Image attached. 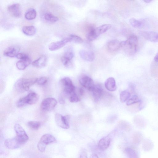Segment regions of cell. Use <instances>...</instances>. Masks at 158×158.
I'll use <instances>...</instances> for the list:
<instances>
[{
	"mask_svg": "<svg viewBox=\"0 0 158 158\" xmlns=\"http://www.w3.org/2000/svg\"><path fill=\"white\" fill-rule=\"evenodd\" d=\"M129 87L131 91H134L135 87V85L133 84L130 83L129 85Z\"/></svg>",
	"mask_w": 158,
	"mask_h": 158,
	"instance_id": "obj_41",
	"label": "cell"
},
{
	"mask_svg": "<svg viewBox=\"0 0 158 158\" xmlns=\"http://www.w3.org/2000/svg\"><path fill=\"white\" fill-rule=\"evenodd\" d=\"M22 30L24 34L29 36L34 35L36 31V29L33 26H24Z\"/></svg>",
	"mask_w": 158,
	"mask_h": 158,
	"instance_id": "obj_23",
	"label": "cell"
},
{
	"mask_svg": "<svg viewBox=\"0 0 158 158\" xmlns=\"http://www.w3.org/2000/svg\"><path fill=\"white\" fill-rule=\"evenodd\" d=\"M141 35L147 40L152 42H158V33L153 31H143Z\"/></svg>",
	"mask_w": 158,
	"mask_h": 158,
	"instance_id": "obj_13",
	"label": "cell"
},
{
	"mask_svg": "<svg viewBox=\"0 0 158 158\" xmlns=\"http://www.w3.org/2000/svg\"><path fill=\"white\" fill-rule=\"evenodd\" d=\"M47 81V78L44 77L38 79L36 83L38 85H43L46 84Z\"/></svg>",
	"mask_w": 158,
	"mask_h": 158,
	"instance_id": "obj_36",
	"label": "cell"
},
{
	"mask_svg": "<svg viewBox=\"0 0 158 158\" xmlns=\"http://www.w3.org/2000/svg\"><path fill=\"white\" fill-rule=\"evenodd\" d=\"M44 17L47 21L52 23L56 22L59 20V19L57 17L50 13H46Z\"/></svg>",
	"mask_w": 158,
	"mask_h": 158,
	"instance_id": "obj_28",
	"label": "cell"
},
{
	"mask_svg": "<svg viewBox=\"0 0 158 158\" xmlns=\"http://www.w3.org/2000/svg\"><path fill=\"white\" fill-rule=\"evenodd\" d=\"M111 27V25L110 24H104L96 28V30L97 33L99 36L106 32Z\"/></svg>",
	"mask_w": 158,
	"mask_h": 158,
	"instance_id": "obj_25",
	"label": "cell"
},
{
	"mask_svg": "<svg viewBox=\"0 0 158 158\" xmlns=\"http://www.w3.org/2000/svg\"><path fill=\"white\" fill-rule=\"evenodd\" d=\"M80 55L81 58L87 61L92 62L95 59V54L92 51L81 50L80 52Z\"/></svg>",
	"mask_w": 158,
	"mask_h": 158,
	"instance_id": "obj_17",
	"label": "cell"
},
{
	"mask_svg": "<svg viewBox=\"0 0 158 158\" xmlns=\"http://www.w3.org/2000/svg\"><path fill=\"white\" fill-rule=\"evenodd\" d=\"M121 47L122 48L129 54L133 55L137 51L138 46V39L137 36L134 35H130L127 40L120 43Z\"/></svg>",
	"mask_w": 158,
	"mask_h": 158,
	"instance_id": "obj_1",
	"label": "cell"
},
{
	"mask_svg": "<svg viewBox=\"0 0 158 158\" xmlns=\"http://www.w3.org/2000/svg\"><path fill=\"white\" fill-rule=\"evenodd\" d=\"M125 152L128 158H138V153L132 148H126L125 150Z\"/></svg>",
	"mask_w": 158,
	"mask_h": 158,
	"instance_id": "obj_24",
	"label": "cell"
},
{
	"mask_svg": "<svg viewBox=\"0 0 158 158\" xmlns=\"http://www.w3.org/2000/svg\"><path fill=\"white\" fill-rule=\"evenodd\" d=\"M130 25L133 27L136 28H140L142 27V23L134 18H132L130 20Z\"/></svg>",
	"mask_w": 158,
	"mask_h": 158,
	"instance_id": "obj_32",
	"label": "cell"
},
{
	"mask_svg": "<svg viewBox=\"0 0 158 158\" xmlns=\"http://www.w3.org/2000/svg\"><path fill=\"white\" fill-rule=\"evenodd\" d=\"M79 92L80 95L81 96H83L85 93V91L83 88H79Z\"/></svg>",
	"mask_w": 158,
	"mask_h": 158,
	"instance_id": "obj_39",
	"label": "cell"
},
{
	"mask_svg": "<svg viewBox=\"0 0 158 158\" xmlns=\"http://www.w3.org/2000/svg\"><path fill=\"white\" fill-rule=\"evenodd\" d=\"M27 125L30 128L34 130H38L41 126V123L37 121H30Z\"/></svg>",
	"mask_w": 158,
	"mask_h": 158,
	"instance_id": "obj_30",
	"label": "cell"
},
{
	"mask_svg": "<svg viewBox=\"0 0 158 158\" xmlns=\"http://www.w3.org/2000/svg\"><path fill=\"white\" fill-rule=\"evenodd\" d=\"M20 51L19 47L17 46H12L7 48L4 52V55L10 58L16 57Z\"/></svg>",
	"mask_w": 158,
	"mask_h": 158,
	"instance_id": "obj_14",
	"label": "cell"
},
{
	"mask_svg": "<svg viewBox=\"0 0 158 158\" xmlns=\"http://www.w3.org/2000/svg\"><path fill=\"white\" fill-rule=\"evenodd\" d=\"M80 84L90 91L92 89L95 85L92 79L87 75H83L79 80Z\"/></svg>",
	"mask_w": 158,
	"mask_h": 158,
	"instance_id": "obj_10",
	"label": "cell"
},
{
	"mask_svg": "<svg viewBox=\"0 0 158 158\" xmlns=\"http://www.w3.org/2000/svg\"><path fill=\"white\" fill-rule=\"evenodd\" d=\"M90 158H99V157L96 154L93 153L91 155Z\"/></svg>",
	"mask_w": 158,
	"mask_h": 158,
	"instance_id": "obj_42",
	"label": "cell"
},
{
	"mask_svg": "<svg viewBox=\"0 0 158 158\" xmlns=\"http://www.w3.org/2000/svg\"><path fill=\"white\" fill-rule=\"evenodd\" d=\"M74 56V54L73 49L71 48H70L67 50L63 56L69 59L72 60Z\"/></svg>",
	"mask_w": 158,
	"mask_h": 158,
	"instance_id": "obj_33",
	"label": "cell"
},
{
	"mask_svg": "<svg viewBox=\"0 0 158 158\" xmlns=\"http://www.w3.org/2000/svg\"><path fill=\"white\" fill-rule=\"evenodd\" d=\"M47 57L45 56H42L36 60L33 61L32 65L38 68H43L47 65Z\"/></svg>",
	"mask_w": 158,
	"mask_h": 158,
	"instance_id": "obj_18",
	"label": "cell"
},
{
	"mask_svg": "<svg viewBox=\"0 0 158 158\" xmlns=\"http://www.w3.org/2000/svg\"><path fill=\"white\" fill-rule=\"evenodd\" d=\"M69 42H70V40L69 37H68L60 41L51 43L49 45V49L51 51L58 50L64 47Z\"/></svg>",
	"mask_w": 158,
	"mask_h": 158,
	"instance_id": "obj_12",
	"label": "cell"
},
{
	"mask_svg": "<svg viewBox=\"0 0 158 158\" xmlns=\"http://www.w3.org/2000/svg\"><path fill=\"white\" fill-rule=\"evenodd\" d=\"M38 99L39 96L36 93L31 92L18 100L16 102V106L18 107H21L26 104H34L38 102Z\"/></svg>",
	"mask_w": 158,
	"mask_h": 158,
	"instance_id": "obj_3",
	"label": "cell"
},
{
	"mask_svg": "<svg viewBox=\"0 0 158 158\" xmlns=\"http://www.w3.org/2000/svg\"><path fill=\"white\" fill-rule=\"evenodd\" d=\"M5 145L7 148L13 149L19 148L23 144L16 137L6 140Z\"/></svg>",
	"mask_w": 158,
	"mask_h": 158,
	"instance_id": "obj_11",
	"label": "cell"
},
{
	"mask_svg": "<svg viewBox=\"0 0 158 158\" xmlns=\"http://www.w3.org/2000/svg\"><path fill=\"white\" fill-rule=\"evenodd\" d=\"M16 57L17 58L21 60L26 59L29 58V57L28 56V55L26 54L22 53H19L17 55Z\"/></svg>",
	"mask_w": 158,
	"mask_h": 158,
	"instance_id": "obj_37",
	"label": "cell"
},
{
	"mask_svg": "<svg viewBox=\"0 0 158 158\" xmlns=\"http://www.w3.org/2000/svg\"><path fill=\"white\" fill-rule=\"evenodd\" d=\"M31 62V60L28 58H27L21 59L18 61L16 63V66L20 70H24L28 66Z\"/></svg>",
	"mask_w": 158,
	"mask_h": 158,
	"instance_id": "obj_20",
	"label": "cell"
},
{
	"mask_svg": "<svg viewBox=\"0 0 158 158\" xmlns=\"http://www.w3.org/2000/svg\"><path fill=\"white\" fill-rule=\"evenodd\" d=\"M8 9L10 14L15 17H20L21 15L20 6L18 4L9 6L8 8Z\"/></svg>",
	"mask_w": 158,
	"mask_h": 158,
	"instance_id": "obj_16",
	"label": "cell"
},
{
	"mask_svg": "<svg viewBox=\"0 0 158 158\" xmlns=\"http://www.w3.org/2000/svg\"><path fill=\"white\" fill-rule=\"evenodd\" d=\"M105 86L106 89L110 92H114L117 89L115 79L112 77L108 78L105 83Z\"/></svg>",
	"mask_w": 158,
	"mask_h": 158,
	"instance_id": "obj_19",
	"label": "cell"
},
{
	"mask_svg": "<svg viewBox=\"0 0 158 158\" xmlns=\"http://www.w3.org/2000/svg\"><path fill=\"white\" fill-rule=\"evenodd\" d=\"M121 47L120 43L116 40L110 41L107 45L108 50L111 52L115 51Z\"/></svg>",
	"mask_w": 158,
	"mask_h": 158,
	"instance_id": "obj_22",
	"label": "cell"
},
{
	"mask_svg": "<svg viewBox=\"0 0 158 158\" xmlns=\"http://www.w3.org/2000/svg\"><path fill=\"white\" fill-rule=\"evenodd\" d=\"M80 158H88L86 152L85 151H82L81 152Z\"/></svg>",
	"mask_w": 158,
	"mask_h": 158,
	"instance_id": "obj_38",
	"label": "cell"
},
{
	"mask_svg": "<svg viewBox=\"0 0 158 158\" xmlns=\"http://www.w3.org/2000/svg\"><path fill=\"white\" fill-rule=\"evenodd\" d=\"M36 16V12L35 10L31 9L28 10L25 14V18L28 20L35 19Z\"/></svg>",
	"mask_w": 158,
	"mask_h": 158,
	"instance_id": "obj_26",
	"label": "cell"
},
{
	"mask_svg": "<svg viewBox=\"0 0 158 158\" xmlns=\"http://www.w3.org/2000/svg\"><path fill=\"white\" fill-rule=\"evenodd\" d=\"M96 102H98L101 97L103 93V89L102 86L99 85H95L91 91Z\"/></svg>",
	"mask_w": 158,
	"mask_h": 158,
	"instance_id": "obj_15",
	"label": "cell"
},
{
	"mask_svg": "<svg viewBox=\"0 0 158 158\" xmlns=\"http://www.w3.org/2000/svg\"><path fill=\"white\" fill-rule=\"evenodd\" d=\"M141 100L139 98L138 96L136 95H134L131 98L128 100L126 104L127 106H130L135 103H139L141 102Z\"/></svg>",
	"mask_w": 158,
	"mask_h": 158,
	"instance_id": "obj_31",
	"label": "cell"
},
{
	"mask_svg": "<svg viewBox=\"0 0 158 158\" xmlns=\"http://www.w3.org/2000/svg\"><path fill=\"white\" fill-rule=\"evenodd\" d=\"M70 42L74 43H81L83 42V39L81 37L74 35H71L69 36Z\"/></svg>",
	"mask_w": 158,
	"mask_h": 158,
	"instance_id": "obj_29",
	"label": "cell"
},
{
	"mask_svg": "<svg viewBox=\"0 0 158 158\" xmlns=\"http://www.w3.org/2000/svg\"><path fill=\"white\" fill-rule=\"evenodd\" d=\"M60 82L63 92L65 95L70 96L75 92V87L70 78H63L61 80Z\"/></svg>",
	"mask_w": 158,
	"mask_h": 158,
	"instance_id": "obj_5",
	"label": "cell"
},
{
	"mask_svg": "<svg viewBox=\"0 0 158 158\" xmlns=\"http://www.w3.org/2000/svg\"><path fill=\"white\" fill-rule=\"evenodd\" d=\"M131 96V94L128 91L125 90L122 92L120 95L121 102L123 103L129 100Z\"/></svg>",
	"mask_w": 158,
	"mask_h": 158,
	"instance_id": "obj_27",
	"label": "cell"
},
{
	"mask_svg": "<svg viewBox=\"0 0 158 158\" xmlns=\"http://www.w3.org/2000/svg\"><path fill=\"white\" fill-rule=\"evenodd\" d=\"M57 102L56 99L53 98H47L42 102L41 107L42 110L45 111H50L56 107Z\"/></svg>",
	"mask_w": 158,
	"mask_h": 158,
	"instance_id": "obj_8",
	"label": "cell"
},
{
	"mask_svg": "<svg viewBox=\"0 0 158 158\" xmlns=\"http://www.w3.org/2000/svg\"><path fill=\"white\" fill-rule=\"evenodd\" d=\"M154 60L156 62H158V53L154 57Z\"/></svg>",
	"mask_w": 158,
	"mask_h": 158,
	"instance_id": "obj_43",
	"label": "cell"
},
{
	"mask_svg": "<svg viewBox=\"0 0 158 158\" xmlns=\"http://www.w3.org/2000/svg\"><path fill=\"white\" fill-rule=\"evenodd\" d=\"M61 61L63 65L66 67L70 68L72 66V60L69 59L63 56L61 59Z\"/></svg>",
	"mask_w": 158,
	"mask_h": 158,
	"instance_id": "obj_34",
	"label": "cell"
},
{
	"mask_svg": "<svg viewBox=\"0 0 158 158\" xmlns=\"http://www.w3.org/2000/svg\"><path fill=\"white\" fill-rule=\"evenodd\" d=\"M55 120L57 125L61 128L65 129L70 128L69 117L68 116H63L57 113L55 116Z\"/></svg>",
	"mask_w": 158,
	"mask_h": 158,
	"instance_id": "obj_7",
	"label": "cell"
},
{
	"mask_svg": "<svg viewBox=\"0 0 158 158\" xmlns=\"http://www.w3.org/2000/svg\"><path fill=\"white\" fill-rule=\"evenodd\" d=\"M14 128L17 134L16 137L23 144L26 142L29 138L22 126L19 124H16Z\"/></svg>",
	"mask_w": 158,
	"mask_h": 158,
	"instance_id": "obj_6",
	"label": "cell"
},
{
	"mask_svg": "<svg viewBox=\"0 0 158 158\" xmlns=\"http://www.w3.org/2000/svg\"><path fill=\"white\" fill-rule=\"evenodd\" d=\"M37 80L38 79L35 77L20 78L15 84V88L18 92H21L27 91L37 82Z\"/></svg>",
	"mask_w": 158,
	"mask_h": 158,
	"instance_id": "obj_2",
	"label": "cell"
},
{
	"mask_svg": "<svg viewBox=\"0 0 158 158\" xmlns=\"http://www.w3.org/2000/svg\"><path fill=\"white\" fill-rule=\"evenodd\" d=\"M152 1H151V0H145V1H144V2L146 3H149L151 2Z\"/></svg>",
	"mask_w": 158,
	"mask_h": 158,
	"instance_id": "obj_44",
	"label": "cell"
},
{
	"mask_svg": "<svg viewBox=\"0 0 158 158\" xmlns=\"http://www.w3.org/2000/svg\"><path fill=\"white\" fill-rule=\"evenodd\" d=\"M55 138L53 135L49 134H45L42 136L39 140L37 147L39 151L42 152L45 151L47 145L57 142Z\"/></svg>",
	"mask_w": 158,
	"mask_h": 158,
	"instance_id": "obj_4",
	"label": "cell"
},
{
	"mask_svg": "<svg viewBox=\"0 0 158 158\" xmlns=\"http://www.w3.org/2000/svg\"><path fill=\"white\" fill-rule=\"evenodd\" d=\"M59 103L62 104H64L65 103V101L64 100V98L61 96L59 98Z\"/></svg>",
	"mask_w": 158,
	"mask_h": 158,
	"instance_id": "obj_40",
	"label": "cell"
},
{
	"mask_svg": "<svg viewBox=\"0 0 158 158\" xmlns=\"http://www.w3.org/2000/svg\"><path fill=\"white\" fill-rule=\"evenodd\" d=\"M99 36L97 33L96 28L91 27L88 30L86 34V37L88 40L92 41L96 39Z\"/></svg>",
	"mask_w": 158,
	"mask_h": 158,
	"instance_id": "obj_21",
	"label": "cell"
},
{
	"mask_svg": "<svg viewBox=\"0 0 158 158\" xmlns=\"http://www.w3.org/2000/svg\"><path fill=\"white\" fill-rule=\"evenodd\" d=\"M69 100L71 103H74L80 101L81 100L75 92L70 96Z\"/></svg>",
	"mask_w": 158,
	"mask_h": 158,
	"instance_id": "obj_35",
	"label": "cell"
},
{
	"mask_svg": "<svg viewBox=\"0 0 158 158\" xmlns=\"http://www.w3.org/2000/svg\"><path fill=\"white\" fill-rule=\"evenodd\" d=\"M114 134V132H113L100 141L98 143V147L100 150L104 151L109 147Z\"/></svg>",
	"mask_w": 158,
	"mask_h": 158,
	"instance_id": "obj_9",
	"label": "cell"
}]
</instances>
